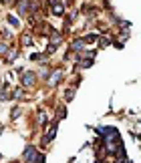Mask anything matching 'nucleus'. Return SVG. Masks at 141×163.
<instances>
[{
	"label": "nucleus",
	"mask_w": 141,
	"mask_h": 163,
	"mask_svg": "<svg viewBox=\"0 0 141 163\" xmlns=\"http://www.w3.org/2000/svg\"><path fill=\"white\" fill-rule=\"evenodd\" d=\"M32 81H34V75H32V73H28V75H26V77H24V85H26V83H28V85H30V83H32Z\"/></svg>",
	"instance_id": "1"
}]
</instances>
